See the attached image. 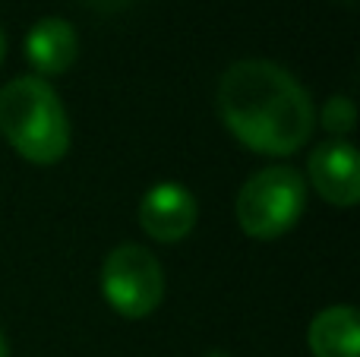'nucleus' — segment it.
I'll return each mask as SVG.
<instances>
[{"instance_id":"423d86ee","label":"nucleus","mask_w":360,"mask_h":357,"mask_svg":"<svg viewBox=\"0 0 360 357\" xmlns=\"http://www.w3.org/2000/svg\"><path fill=\"white\" fill-rule=\"evenodd\" d=\"M310 183L329 206L351 209L360 200V158L348 139H329L316 145L307 162Z\"/></svg>"},{"instance_id":"f8f14e48","label":"nucleus","mask_w":360,"mask_h":357,"mask_svg":"<svg viewBox=\"0 0 360 357\" xmlns=\"http://www.w3.org/2000/svg\"><path fill=\"white\" fill-rule=\"evenodd\" d=\"M0 357H10V345H6L4 332H0Z\"/></svg>"},{"instance_id":"9d476101","label":"nucleus","mask_w":360,"mask_h":357,"mask_svg":"<svg viewBox=\"0 0 360 357\" xmlns=\"http://www.w3.org/2000/svg\"><path fill=\"white\" fill-rule=\"evenodd\" d=\"M86 4L98 13H117V10H124L130 0H86Z\"/></svg>"},{"instance_id":"ddd939ff","label":"nucleus","mask_w":360,"mask_h":357,"mask_svg":"<svg viewBox=\"0 0 360 357\" xmlns=\"http://www.w3.org/2000/svg\"><path fill=\"white\" fill-rule=\"evenodd\" d=\"M205 357H228V354H221V351H212V354H205Z\"/></svg>"},{"instance_id":"7ed1b4c3","label":"nucleus","mask_w":360,"mask_h":357,"mask_svg":"<svg viewBox=\"0 0 360 357\" xmlns=\"http://www.w3.org/2000/svg\"><path fill=\"white\" fill-rule=\"evenodd\" d=\"M307 209V181L288 164H272L247 177L234 202L237 225L253 240H275L300 221Z\"/></svg>"},{"instance_id":"f257e3e1","label":"nucleus","mask_w":360,"mask_h":357,"mask_svg":"<svg viewBox=\"0 0 360 357\" xmlns=\"http://www.w3.org/2000/svg\"><path fill=\"white\" fill-rule=\"evenodd\" d=\"M218 117L224 130L259 155H294L316 124L310 92L272 60H237L218 79Z\"/></svg>"},{"instance_id":"f03ea898","label":"nucleus","mask_w":360,"mask_h":357,"mask_svg":"<svg viewBox=\"0 0 360 357\" xmlns=\"http://www.w3.org/2000/svg\"><path fill=\"white\" fill-rule=\"evenodd\" d=\"M0 133L32 164H57L70 152V117L41 76H19L0 89Z\"/></svg>"},{"instance_id":"39448f33","label":"nucleus","mask_w":360,"mask_h":357,"mask_svg":"<svg viewBox=\"0 0 360 357\" xmlns=\"http://www.w3.org/2000/svg\"><path fill=\"white\" fill-rule=\"evenodd\" d=\"M139 228L158 244H177V240L190 238L199 219L196 196L186 187L174 181L155 183L146 190L143 202H139Z\"/></svg>"},{"instance_id":"1a4fd4ad","label":"nucleus","mask_w":360,"mask_h":357,"mask_svg":"<svg viewBox=\"0 0 360 357\" xmlns=\"http://www.w3.org/2000/svg\"><path fill=\"white\" fill-rule=\"evenodd\" d=\"M354 120H357V111H354V101L348 95H332L323 108V126L332 133L335 139H345L354 133Z\"/></svg>"},{"instance_id":"6e6552de","label":"nucleus","mask_w":360,"mask_h":357,"mask_svg":"<svg viewBox=\"0 0 360 357\" xmlns=\"http://www.w3.org/2000/svg\"><path fill=\"white\" fill-rule=\"evenodd\" d=\"M313 357H360V316L351 304H335L313 316L307 329Z\"/></svg>"},{"instance_id":"0eeeda50","label":"nucleus","mask_w":360,"mask_h":357,"mask_svg":"<svg viewBox=\"0 0 360 357\" xmlns=\"http://www.w3.org/2000/svg\"><path fill=\"white\" fill-rule=\"evenodd\" d=\"M79 57V35L73 22L60 16H44L25 32V60L38 76H60Z\"/></svg>"},{"instance_id":"9b49d317","label":"nucleus","mask_w":360,"mask_h":357,"mask_svg":"<svg viewBox=\"0 0 360 357\" xmlns=\"http://www.w3.org/2000/svg\"><path fill=\"white\" fill-rule=\"evenodd\" d=\"M4 57H6V35H4V29H0V63H4Z\"/></svg>"},{"instance_id":"20e7f679","label":"nucleus","mask_w":360,"mask_h":357,"mask_svg":"<svg viewBox=\"0 0 360 357\" xmlns=\"http://www.w3.org/2000/svg\"><path fill=\"white\" fill-rule=\"evenodd\" d=\"M101 294L114 313L146 320L165 297V269L155 253L139 244H120L101 263Z\"/></svg>"}]
</instances>
